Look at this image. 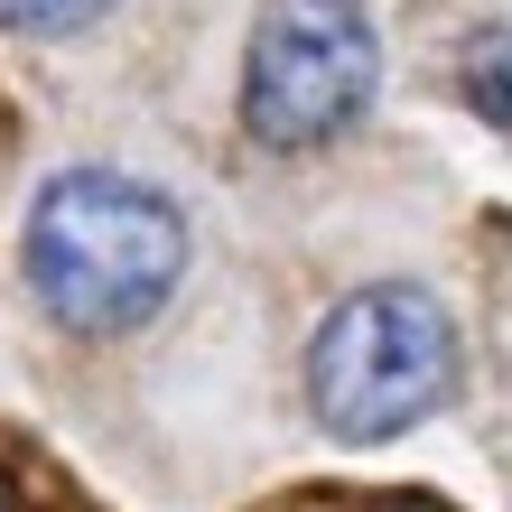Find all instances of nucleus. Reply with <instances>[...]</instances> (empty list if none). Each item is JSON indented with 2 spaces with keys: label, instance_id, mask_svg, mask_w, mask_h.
Segmentation results:
<instances>
[{
  "label": "nucleus",
  "instance_id": "obj_1",
  "mask_svg": "<svg viewBox=\"0 0 512 512\" xmlns=\"http://www.w3.org/2000/svg\"><path fill=\"white\" fill-rule=\"evenodd\" d=\"M187 270V215L122 168H66L28 205V289L75 336H131Z\"/></svg>",
  "mask_w": 512,
  "mask_h": 512
},
{
  "label": "nucleus",
  "instance_id": "obj_2",
  "mask_svg": "<svg viewBox=\"0 0 512 512\" xmlns=\"http://www.w3.org/2000/svg\"><path fill=\"white\" fill-rule=\"evenodd\" d=\"M457 391V317L429 289H354L308 345V401L336 438H401Z\"/></svg>",
  "mask_w": 512,
  "mask_h": 512
},
{
  "label": "nucleus",
  "instance_id": "obj_3",
  "mask_svg": "<svg viewBox=\"0 0 512 512\" xmlns=\"http://www.w3.org/2000/svg\"><path fill=\"white\" fill-rule=\"evenodd\" d=\"M382 47L364 0H261L243 56V131L261 149H326L373 112Z\"/></svg>",
  "mask_w": 512,
  "mask_h": 512
},
{
  "label": "nucleus",
  "instance_id": "obj_4",
  "mask_svg": "<svg viewBox=\"0 0 512 512\" xmlns=\"http://www.w3.org/2000/svg\"><path fill=\"white\" fill-rule=\"evenodd\" d=\"M112 0H0V19L28 28V38H66V28H94Z\"/></svg>",
  "mask_w": 512,
  "mask_h": 512
},
{
  "label": "nucleus",
  "instance_id": "obj_5",
  "mask_svg": "<svg viewBox=\"0 0 512 512\" xmlns=\"http://www.w3.org/2000/svg\"><path fill=\"white\" fill-rule=\"evenodd\" d=\"M494 56H503V38H475V112H485V122H503V94H494Z\"/></svg>",
  "mask_w": 512,
  "mask_h": 512
},
{
  "label": "nucleus",
  "instance_id": "obj_6",
  "mask_svg": "<svg viewBox=\"0 0 512 512\" xmlns=\"http://www.w3.org/2000/svg\"><path fill=\"white\" fill-rule=\"evenodd\" d=\"M0 512H10V494H0Z\"/></svg>",
  "mask_w": 512,
  "mask_h": 512
}]
</instances>
